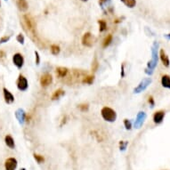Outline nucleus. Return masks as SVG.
Listing matches in <instances>:
<instances>
[{
	"mask_svg": "<svg viewBox=\"0 0 170 170\" xmlns=\"http://www.w3.org/2000/svg\"><path fill=\"white\" fill-rule=\"evenodd\" d=\"M22 24H23V27H24V30L26 31V32L29 33L30 36L34 40H36V37H37L36 22H35V20L33 19V17L29 13L24 14L23 17H22Z\"/></svg>",
	"mask_w": 170,
	"mask_h": 170,
	"instance_id": "1",
	"label": "nucleus"
},
{
	"mask_svg": "<svg viewBox=\"0 0 170 170\" xmlns=\"http://www.w3.org/2000/svg\"><path fill=\"white\" fill-rule=\"evenodd\" d=\"M158 48H159V43L154 42L152 47H151V60L148 63V69L151 72H153V69L157 66L158 63Z\"/></svg>",
	"mask_w": 170,
	"mask_h": 170,
	"instance_id": "2",
	"label": "nucleus"
},
{
	"mask_svg": "<svg viewBox=\"0 0 170 170\" xmlns=\"http://www.w3.org/2000/svg\"><path fill=\"white\" fill-rule=\"evenodd\" d=\"M102 119L107 122H114L117 119L116 111L110 107H103L101 110Z\"/></svg>",
	"mask_w": 170,
	"mask_h": 170,
	"instance_id": "3",
	"label": "nucleus"
},
{
	"mask_svg": "<svg viewBox=\"0 0 170 170\" xmlns=\"http://www.w3.org/2000/svg\"><path fill=\"white\" fill-rule=\"evenodd\" d=\"M82 45L86 47H92L95 43V37L90 32H86L82 37Z\"/></svg>",
	"mask_w": 170,
	"mask_h": 170,
	"instance_id": "4",
	"label": "nucleus"
},
{
	"mask_svg": "<svg viewBox=\"0 0 170 170\" xmlns=\"http://www.w3.org/2000/svg\"><path fill=\"white\" fill-rule=\"evenodd\" d=\"M29 87V83H28V80L27 78L22 76V75H20L18 79H17V88L23 92V91H26Z\"/></svg>",
	"mask_w": 170,
	"mask_h": 170,
	"instance_id": "5",
	"label": "nucleus"
},
{
	"mask_svg": "<svg viewBox=\"0 0 170 170\" xmlns=\"http://www.w3.org/2000/svg\"><path fill=\"white\" fill-rule=\"evenodd\" d=\"M151 83V78H144L142 81H141L140 82V84L136 86V88H135V90H134V93H136V94H139V93H141V92H142V91H144L149 86H150V84Z\"/></svg>",
	"mask_w": 170,
	"mask_h": 170,
	"instance_id": "6",
	"label": "nucleus"
},
{
	"mask_svg": "<svg viewBox=\"0 0 170 170\" xmlns=\"http://www.w3.org/2000/svg\"><path fill=\"white\" fill-rule=\"evenodd\" d=\"M53 82V77L49 73H45L40 78V85L42 87H47Z\"/></svg>",
	"mask_w": 170,
	"mask_h": 170,
	"instance_id": "7",
	"label": "nucleus"
},
{
	"mask_svg": "<svg viewBox=\"0 0 170 170\" xmlns=\"http://www.w3.org/2000/svg\"><path fill=\"white\" fill-rule=\"evenodd\" d=\"M13 63L18 69H22L24 64V58L22 54H15L13 56Z\"/></svg>",
	"mask_w": 170,
	"mask_h": 170,
	"instance_id": "8",
	"label": "nucleus"
},
{
	"mask_svg": "<svg viewBox=\"0 0 170 170\" xmlns=\"http://www.w3.org/2000/svg\"><path fill=\"white\" fill-rule=\"evenodd\" d=\"M18 162L14 158H8L4 161V169L5 170H15L17 168Z\"/></svg>",
	"mask_w": 170,
	"mask_h": 170,
	"instance_id": "9",
	"label": "nucleus"
},
{
	"mask_svg": "<svg viewBox=\"0 0 170 170\" xmlns=\"http://www.w3.org/2000/svg\"><path fill=\"white\" fill-rule=\"evenodd\" d=\"M146 117H147V116H146V113L143 112V111H140V112L137 114L136 119V121H135V128H140L142 126L144 120L146 119Z\"/></svg>",
	"mask_w": 170,
	"mask_h": 170,
	"instance_id": "10",
	"label": "nucleus"
},
{
	"mask_svg": "<svg viewBox=\"0 0 170 170\" xmlns=\"http://www.w3.org/2000/svg\"><path fill=\"white\" fill-rule=\"evenodd\" d=\"M15 117H16L17 120L19 121V123H20L21 125H22V124H24V122H25V120H26L27 115H26L25 111H24L22 109H18V110H16V112H15Z\"/></svg>",
	"mask_w": 170,
	"mask_h": 170,
	"instance_id": "11",
	"label": "nucleus"
},
{
	"mask_svg": "<svg viewBox=\"0 0 170 170\" xmlns=\"http://www.w3.org/2000/svg\"><path fill=\"white\" fill-rule=\"evenodd\" d=\"M55 73H56V76L58 78H64L69 75V70L66 67H58V68H56Z\"/></svg>",
	"mask_w": 170,
	"mask_h": 170,
	"instance_id": "12",
	"label": "nucleus"
},
{
	"mask_svg": "<svg viewBox=\"0 0 170 170\" xmlns=\"http://www.w3.org/2000/svg\"><path fill=\"white\" fill-rule=\"evenodd\" d=\"M3 92H4V101L7 104H11L14 102V96L13 95V94L5 87L3 88Z\"/></svg>",
	"mask_w": 170,
	"mask_h": 170,
	"instance_id": "13",
	"label": "nucleus"
},
{
	"mask_svg": "<svg viewBox=\"0 0 170 170\" xmlns=\"http://www.w3.org/2000/svg\"><path fill=\"white\" fill-rule=\"evenodd\" d=\"M164 117H165V111H163V110L156 111L154 113V115H153V121H154V123L160 124L163 121Z\"/></svg>",
	"mask_w": 170,
	"mask_h": 170,
	"instance_id": "14",
	"label": "nucleus"
},
{
	"mask_svg": "<svg viewBox=\"0 0 170 170\" xmlns=\"http://www.w3.org/2000/svg\"><path fill=\"white\" fill-rule=\"evenodd\" d=\"M160 60H161L162 63L164 64V66L169 67V56L167 55V54H166V52L164 51V49H161V50H160Z\"/></svg>",
	"mask_w": 170,
	"mask_h": 170,
	"instance_id": "15",
	"label": "nucleus"
},
{
	"mask_svg": "<svg viewBox=\"0 0 170 170\" xmlns=\"http://www.w3.org/2000/svg\"><path fill=\"white\" fill-rule=\"evenodd\" d=\"M17 7L21 12H26L29 8V4L27 0H17L16 2Z\"/></svg>",
	"mask_w": 170,
	"mask_h": 170,
	"instance_id": "16",
	"label": "nucleus"
},
{
	"mask_svg": "<svg viewBox=\"0 0 170 170\" xmlns=\"http://www.w3.org/2000/svg\"><path fill=\"white\" fill-rule=\"evenodd\" d=\"M65 95V92H64V90H63V89H57V90H55L54 92V94H53V95H52V100L53 101H55V100H58L59 98H61L62 96H63Z\"/></svg>",
	"mask_w": 170,
	"mask_h": 170,
	"instance_id": "17",
	"label": "nucleus"
},
{
	"mask_svg": "<svg viewBox=\"0 0 170 170\" xmlns=\"http://www.w3.org/2000/svg\"><path fill=\"white\" fill-rule=\"evenodd\" d=\"M4 142L7 147H9L10 149H14L15 147V143H14V140L11 136H6L4 138Z\"/></svg>",
	"mask_w": 170,
	"mask_h": 170,
	"instance_id": "18",
	"label": "nucleus"
},
{
	"mask_svg": "<svg viewBox=\"0 0 170 170\" xmlns=\"http://www.w3.org/2000/svg\"><path fill=\"white\" fill-rule=\"evenodd\" d=\"M161 85L166 87L170 89V77L169 75H164L161 78Z\"/></svg>",
	"mask_w": 170,
	"mask_h": 170,
	"instance_id": "19",
	"label": "nucleus"
},
{
	"mask_svg": "<svg viewBox=\"0 0 170 170\" xmlns=\"http://www.w3.org/2000/svg\"><path fill=\"white\" fill-rule=\"evenodd\" d=\"M94 80H95V76L94 75H86L82 78V83L87 84V85H91V84H93Z\"/></svg>",
	"mask_w": 170,
	"mask_h": 170,
	"instance_id": "20",
	"label": "nucleus"
},
{
	"mask_svg": "<svg viewBox=\"0 0 170 170\" xmlns=\"http://www.w3.org/2000/svg\"><path fill=\"white\" fill-rule=\"evenodd\" d=\"M50 51H51V54H54V55H57V54H60V52H61V48H60V46H59L58 45L54 44V45H51V49H50Z\"/></svg>",
	"mask_w": 170,
	"mask_h": 170,
	"instance_id": "21",
	"label": "nucleus"
},
{
	"mask_svg": "<svg viewBox=\"0 0 170 170\" xmlns=\"http://www.w3.org/2000/svg\"><path fill=\"white\" fill-rule=\"evenodd\" d=\"M111 41H112V35H108V36L104 38V40H103V42H102V47L105 48V47L109 46V45H110Z\"/></svg>",
	"mask_w": 170,
	"mask_h": 170,
	"instance_id": "22",
	"label": "nucleus"
},
{
	"mask_svg": "<svg viewBox=\"0 0 170 170\" xmlns=\"http://www.w3.org/2000/svg\"><path fill=\"white\" fill-rule=\"evenodd\" d=\"M125 5H127L128 7L129 8H133L135 7L136 4V0H120Z\"/></svg>",
	"mask_w": 170,
	"mask_h": 170,
	"instance_id": "23",
	"label": "nucleus"
},
{
	"mask_svg": "<svg viewBox=\"0 0 170 170\" xmlns=\"http://www.w3.org/2000/svg\"><path fill=\"white\" fill-rule=\"evenodd\" d=\"M98 24H99V31L100 32H103L107 30V23L105 21L103 20H99L98 21Z\"/></svg>",
	"mask_w": 170,
	"mask_h": 170,
	"instance_id": "24",
	"label": "nucleus"
},
{
	"mask_svg": "<svg viewBox=\"0 0 170 170\" xmlns=\"http://www.w3.org/2000/svg\"><path fill=\"white\" fill-rule=\"evenodd\" d=\"M34 158L35 160H37V163H43L44 161H45V158L42 156V155H39V154H37V153H35L34 154Z\"/></svg>",
	"mask_w": 170,
	"mask_h": 170,
	"instance_id": "25",
	"label": "nucleus"
},
{
	"mask_svg": "<svg viewBox=\"0 0 170 170\" xmlns=\"http://www.w3.org/2000/svg\"><path fill=\"white\" fill-rule=\"evenodd\" d=\"M98 67H99V63H98V61H97V59L95 58V59L94 60L93 63H92V71L95 72V71H96V70L98 69Z\"/></svg>",
	"mask_w": 170,
	"mask_h": 170,
	"instance_id": "26",
	"label": "nucleus"
},
{
	"mask_svg": "<svg viewBox=\"0 0 170 170\" xmlns=\"http://www.w3.org/2000/svg\"><path fill=\"white\" fill-rule=\"evenodd\" d=\"M78 108H79V110H80L81 111H86V110H88L89 106H88L87 103H82V104L78 105Z\"/></svg>",
	"mask_w": 170,
	"mask_h": 170,
	"instance_id": "27",
	"label": "nucleus"
},
{
	"mask_svg": "<svg viewBox=\"0 0 170 170\" xmlns=\"http://www.w3.org/2000/svg\"><path fill=\"white\" fill-rule=\"evenodd\" d=\"M124 125H125V128L128 129V130H130L131 128H132V123L130 120L128 119H124Z\"/></svg>",
	"mask_w": 170,
	"mask_h": 170,
	"instance_id": "28",
	"label": "nucleus"
},
{
	"mask_svg": "<svg viewBox=\"0 0 170 170\" xmlns=\"http://www.w3.org/2000/svg\"><path fill=\"white\" fill-rule=\"evenodd\" d=\"M16 39H17V41L20 43V44H22V45H23L24 44V37H23V35L22 34H20L17 36V37H16Z\"/></svg>",
	"mask_w": 170,
	"mask_h": 170,
	"instance_id": "29",
	"label": "nucleus"
},
{
	"mask_svg": "<svg viewBox=\"0 0 170 170\" xmlns=\"http://www.w3.org/2000/svg\"><path fill=\"white\" fill-rule=\"evenodd\" d=\"M128 144V142H125V141H121L120 142H119V145H120V150H122V151H124L126 148H127V145Z\"/></svg>",
	"mask_w": 170,
	"mask_h": 170,
	"instance_id": "30",
	"label": "nucleus"
},
{
	"mask_svg": "<svg viewBox=\"0 0 170 170\" xmlns=\"http://www.w3.org/2000/svg\"><path fill=\"white\" fill-rule=\"evenodd\" d=\"M10 39V37L8 36H4V37H2L0 38V44H4V43H6L7 41H9Z\"/></svg>",
	"mask_w": 170,
	"mask_h": 170,
	"instance_id": "31",
	"label": "nucleus"
},
{
	"mask_svg": "<svg viewBox=\"0 0 170 170\" xmlns=\"http://www.w3.org/2000/svg\"><path fill=\"white\" fill-rule=\"evenodd\" d=\"M148 102H149V103H150V105H151V108H153V107H154V105H155V102H154V99H153V97H152V96H150V97H149Z\"/></svg>",
	"mask_w": 170,
	"mask_h": 170,
	"instance_id": "32",
	"label": "nucleus"
},
{
	"mask_svg": "<svg viewBox=\"0 0 170 170\" xmlns=\"http://www.w3.org/2000/svg\"><path fill=\"white\" fill-rule=\"evenodd\" d=\"M35 55H36V64L38 65L39 63H40V56H39L37 52H35Z\"/></svg>",
	"mask_w": 170,
	"mask_h": 170,
	"instance_id": "33",
	"label": "nucleus"
},
{
	"mask_svg": "<svg viewBox=\"0 0 170 170\" xmlns=\"http://www.w3.org/2000/svg\"><path fill=\"white\" fill-rule=\"evenodd\" d=\"M5 56H6V54H5V53H4V51H2V50H0V61H2V60H4V59L5 58Z\"/></svg>",
	"mask_w": 170,
	"mask_h": 170,
	"instance_id": "34",
	"label": "nucleus"
},
{
	"mask_svg": "<svg viewBox=\"0 0 170 170\" xmlns=\"http://www.w3.org/2000/svg\"><path fill=\"white\" fill-rule=\"evenodd\" d=\"M124 64L122 65V74H121V77H125V73H124Z\"/></svg>",
	"mask_w": 170,
	"mask_h": 170,
	"instance_id": "35",
	"label": "nucleus"
},
{
	"mask_svg": "<svg viewBox=\"0 0 170 170\" xmlns=\"http://www.w3.org/2000/svg\"><path fill=\"white\" fill-rule=\"evenodd\" d=\"M165 37L168 38V39H170V34H168V35H165Z\"/></svg>",
	"mask_w": 170,
	"mask_h": 170,
	"instance_id": "36",
	"label": "nucleus"
},
{
	"mask_svg": "<svg viewBox=\"0 0 170 170\" xmlns=\"http://www.w3.org/2000/svg\"><path fill=\"white\" fill-rule=\"evenodd\" d=\"M81 1H83V2H86L87 0H81Z\"/></svg>",
	"mask_w": 170,
	"mask_h": 170,
	"instance_id": "37",
	"label": "nucleus"
},
{
	"mask_svg": "<svg viewBox=\"0 0 170 170\" xmlns=\"http://www.w3.org/2000/svg\"><path fill=\"white\" fill-rule=\"evenodd\" d=\"M21 170H26V169H21Z\"/></svg>",
	"mask_w": 170,
	"mask_h": 170,
	"instance_id": "38",
	"label": "nucleus"
},
{
	"mask_svg": "<svg viewBox=\"0 0 170 170\" xmlns=\"http://www.w3.org/2000/svg\"><path fill=\"white\" fill-rule=\"evenodd\" d=\"M0 6H1V2H0Z\"/></svg>",
	"mask_w": 170,
	"mask_h": 170,
	"instance_id": "39",
	"label": "nucleus"
},
{
	"mask_svg": "<svg viewBox=\"0 0 170 170\" xmlns=\"http://www.w3.org/2000/svg\"><path fill=\"white\" fill-rule=\"evenodd\" d=\"M5 1H7V0H5Z\"/></svg>",
	"mask_w": 170,
	"mask_h": 170,
	"instance_id": "40",
	"label": "nucleus"
}]
</instances>
